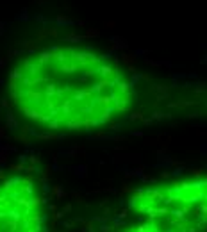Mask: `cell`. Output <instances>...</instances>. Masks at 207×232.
<instances>
[{
    "mask_svg": "<svg viewBox=\"0 0 207 232\" xmlns=\"http://www.w3.org/2000/svg\"><path fill=\"white\" fill-rule=\"evenodd\" d=\"M23 118L54 132H86L127 114L136 91L116 61L88 46L54 45L25 55L9 75Z\"/></svg>",
    "mask_w": 207,
    "mask_h": 232,
    "instance_id": "1",
    "label": "cell"
},
{
    "mask_svg": "<svg viewBox=\"0 0 207 232\" xmlns=\"http://www.w3.org/2000/svg\"><path fill=\"white\" fill-rule=\"evenodd\" d=\"M127 205L138 220L168 232H207V177L139 188Z\"/></svg>",
    "mask_w": 207,
    "mask_h": 232,
    "instance_id": "2",
    "label": "cell"
},
{
    "mask_svg": "<svg viewBox=\"0 0 207 232\" xmlns=\"http://www.w3.org/2000/svg\"><path fill=\"white\" fill-rule=\"evenodd\" d=\"M45 218L43 197L30 175L0 180V232H45Z\"/></svg>",
    "mask_w": 207,
    "mask_h": 232,
    "instance_id": "3",
    "label": "cell"
},
{
    "mask_svg": "<svg viewBox=\"0 0 207 232\" xmlns=\"http://www.w3.org/2000/svg\"><path fill=\"white\" fill-rule=\"evenodd\" d=\"M120 232H168V231H164V229H159V227H155V225L148 223V222L138 220V223H134V225H129V227L122 229Z\"/></svg>",
    "mask_w": 207,
    "mask_h": 232,
    "instance_id": "4",
    "label": "cell"
}]
</instances>
